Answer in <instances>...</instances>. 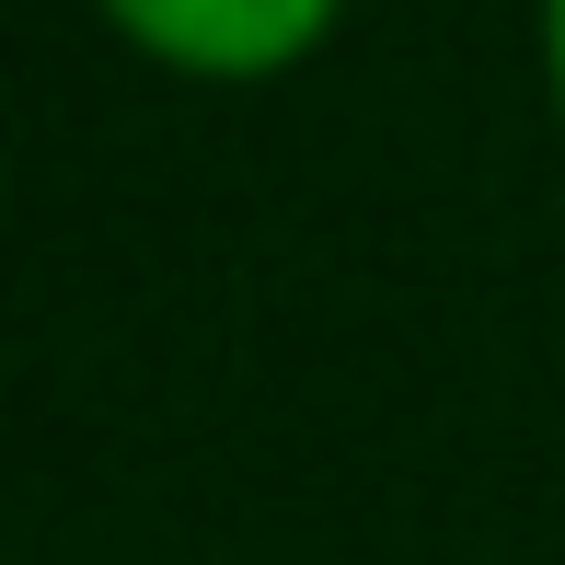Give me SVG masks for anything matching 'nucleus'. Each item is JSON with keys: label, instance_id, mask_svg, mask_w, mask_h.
Masks as SVG:
<instances>
[{"label": "nucleus", "instance_id": "nucleus-1", "mask_svg": "<svg viewBox=\"0 0 565 565\" xmlns=\"http://www.w3.org/2000/svg\"><path fill=\"white\" fill-rule=\"evenodd\" d=\"M127 35L173 70H209V82H266L300 46H323L335 0H105Z\"/></svg>", "mask_w": 565, "mask_h": 565}, {"label": "nucleus", "instance_id": "nucleus-2", "mask_svg": "<svg viewBox=\"0 0 565 565\" xmlns=\"http://www.w3.org/2000/svg\"><path fill=\"white\" fill-rule=\"evenodd\" d=\"M543 70H554V105H565V0H543Z\"/></svg>", "mask_w": 565, "mask_h": 565}]
</instances>
